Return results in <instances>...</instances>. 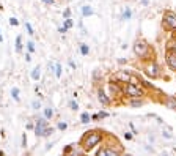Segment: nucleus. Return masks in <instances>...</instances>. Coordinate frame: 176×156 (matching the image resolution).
Returning <instances> with one entry per match:
<instances>
[{
	"label": "nucleus",
	"mask_w": 176,
	"mask_h": 156,
	"mask_svg": "<svg viewBox=\"0 0 176 156\" xmlns=\"http://www.w3.org/2000/svg\"><path fill=\"white\" fill-rule=\"evenodd\" d=\"M101 140H102V134H101L99 131L87 132V136H85V139H83V148H85V150H91V148L96 147Z\"/></svg>",
	"instance_id": "1"
},
{
	"label": "nucleus",
	"mask_w": 176,
	"mask_h": 156,
	"mask_svg": "<svg viewBox=\"0 0 176 156\" xmlns=\"http://www.w3.org/2000/svg\"><path fill=\"white\" fill-rule=\"evenodd\" d=\"M123 92H124V95H127L129 98H138V96H143V95H145L143 88L138 87V85H135V84H132V82H127V85L124 87Z\"/></svg>",
	"instance_id": "2"
},
{
	"label": "nucleus",
	"mask_w": 176,
	"mask_h": 156,
	"mask_svg": "<svg viewBox=\"0 0 176 156\" xmlns=\"http://www.w3.org/2000/svg\"><path fill=\"white\" fill-rule=\"evenodd\" d=\"M162 21H163V25H165L167 29L176 30V13H173V11H165Z\"/></svg>",
	"instance_id": "3"
},
{
	"label": "nucleus",
	"mask_w": 176,
	"mask_h": 156,
	"mask_svg": "<svg viewBox=\"0 0 176 156\" xmlns=\"http://www.w3.org/2000/svg\"><path fill=\"white\" fill-rule=\"evenodd\" d=\"M134 52H135L138 57L145 58V57H148V54H149V46H148L145 41H137V43L134 44Z\"/></svg>",
	"instance_id": "4"
},
{
	"label": "nucleus",
	"mask_w": 176,
	"mask_h": 156,
	"mask_svg": "<svg viewBox=\"0 0 176 156\" xmlns=\"http://www.w3.org/2000/svg\"><path fill=\"white\" fill-rule=\"evenodd\" d=\"M46 128H47V118H46V117H44V118H40L38 123H36V126H35L36 136H41V137H43V132L46 131Z\"/></svg>",
	"instance_id": "5"
},
{
	"label": "nucleus",
	"mask_w": 176,
	"mask_h": 156,
	"mask_svg": "<svg viewBox=\"0 0 176 156\" xmlns=\"http://www.w3.org/2000/svg\"><path fill=\"white\" fill-rule=\"evenodd\" d=\"M146 74H148L149 77H152V79H154V77H159V76H160V73H159V66H157L154 62L149 63V65L146 66Z\"/></svg>",
	"instance_id": "6"
},
{
	"label": "nucleus",
	"mask_w": 176,
	"mask_h": 156,
	"mask_svg": "<svg viewBox=\"0 0 176 156\" xmlns=\"http://www.w3.org/2000/svg\"><path fill=\"white\" fill-rule=\"evenodd\" d=\"M113 79L116 81V82H129L131 81V74L129 73H126V71H120V73H116L115 76H113Z\"/></svg>",
	"instance_id": "7"
},
{
	"label": "nucleus",
	"mask_w": 176,
	"mask_h": 156,
	"mask_svg": "<svg viewBox=\"0 0 176 156\" xmlns=\"http://www.w3.org/2000/svg\"><path fill=\"white\" fill-rule=\"evenodd\" d=\"M167 65L171 71H176V54H173V52L167 54Z\"/></svg>",
	"instance_id": "8"
},
{
	"label": "nucleus",
	"mask_w": 176,
	"mask_h": 156,
	"mask_svg": "<svg viewBox=\"0 0 176 156\" xmlns=\"http://www.w3.org/2000/svg\"><path fill=\"white\" fill-rule=\"evenodd\" d=\"M98 156H120V154L113 151L112 148H102L101 151H98Z\"/></svg>",
	"instance_id": "9"
},
{
	"label": "nucleus",
	"mask_w": 176,
	"mask_h": 156,
	"mask_svg": "<svg viewBox=\"0 0 176 156\" xmlns=\"http://www.w3.org/2000/svg\"><path fill=\"white\" fill-rule=\"evenodd\" d=\"M98 98H99V101L104 104V106H107V104H110V99L105 96V93H104V90H98Z\"/></svg>",
	"instance_id": "10"
},
{
	"label": "nucleus",
	"mask_w": 176,
	"mask_h": 156,
	"mask_svg": "<svg viewBox=\"0 0 176 156\" xmlns=\"http://www.w3.org/2000/svg\"><path fill=\"white\" fill-rule=\"evenodd\" d=\"M165 106H167V107H170V109H176V99H174L173 96H167Z\"/></svg>",
	"instance_id": "11"
},
{
	"label": "nucleus",
	"mask_w": 176,
	"mask_h": 156,
	"mask_svg": "<svg viewBox=\"0 0 176 156\" xmlns=\"http://www.w3.org/2000/svg\"><path fill=\"white\" fill-rule=\"evenodd\" d=\"M40 76H41V70H40V68H33V71H32V79H33V81H38Z\"/></svg>",
	"instance_id": "12"
},
{
	"label": "nucleus",
	"mask_w": 176,
	"mask_h": 156,
	"mask_svg": "<svg viewBox=\"0 0 176 156\" xmlns=\"http://www.w3.org/2000/svg\"><path fill=\"white\" fill-rule=\"evenodd\" d=\"M82 14L83 16H91L93 14V8L91 7H83L82 8Z\"/></svg>",
	"instance_id": "13"
},
{
	"label": "nucleus",
	"mask_w": 176,
	"mask_h": 156,
	"mask_svg": "<svg viewBox=\"0 0 176 156\" xmlns=\"http://www.w3.org/2000/svg\"><path fill=\"white\" fill-rule=\"evenodd\" d=\"M80 120H82V123H88V121L91 120V117H90L87 112H83V114L80 115Z\"/></svg>",
	"instance_id": "14"
},
{
	"label": "nucleus",
	"mask_w": 176,
	"mask_h": 156,
	"mask_svg": "<svg viewBox=\"0 0 176 156\" xmlns=\"http://www.w3.org/2000/svg\"><path fill=\"white\" fill-rule=\"evenodd\" d=\"M16 51L18 52L22 51V40H21V36H18V40H16Z\"/></svg>",
	"instance_id": "15"
},
{
	"label": "nucleus",
	"mask_w": 176,
	"mask_h": 156,
	"mask_svg": "<svg viewBox=\"0 0 176 156\" xmlns=\"http://www.w3.org/2000/svg\"><path fill=\"white\" fill-rule=\"evenodd\" d=\"M80 52H82V55H87L90 52V47L87 44H80Z\"/></svg>",
	"instance_id": "16"
},
{
	"label": "nucleus",
	"mask_w": 176,
	"mask_h": 156,
	"mask_svg": "<svg viewBox=\"0 0 176 156\" xmlns=\"http://www.w3.org/2000/svg\"><path fill=\"white\" fill-rule=\"evenodd\" d=\"M52 115H54V110H52L51 107H47V109H44V117H46V118H51Z\"/></svg>",
	"instance_id": "17"
},
{
	"label": "nucleus",
	"mask_w": 176,
	"mask_h": 156,
	"mask_svg": "<svg viewBox=\"0 0 176 156\" xmlns=\"http://www.w3.org/2000/svg\"><path fill=\"white\" fill-rule=\"evenodd\" d=\"M55 76H57V77H60V76H61V65H60V63H57V65H55Z\"/></svg>",
	"instance_id": "18"
},
{
	"label": "nucleus",
	"mask_w": 176,
	"mask_h": 156,
	"mask_svg": "<svg viewBox=\"0 0 176 156\" xmlns=\"http://www.w3.org/2000/svg\"><path fill=\"white\" fill-rule=\"evenodd\" d=\"M11 95H13V98H14L16 101H19V88H13V90H11Z\"/></svg>",
	"instance_id": "19"
},
{
	"label": "nucleus",
	"mask_w": 176,
	"mask_h": 156,
	"mask_svg": "<svg viewBox=\"0 0 176 156\" xmlns=\"http://www.w3.org/2000/svg\"><path fill=\"white\" fill-rule=\"evenodd\" d=\"M131 16H132L131 10H126V11H124V14H123V19H131Z\"/></svg>",
	"instance_id": "20"
},
{
	"label": "nucleus",
	"mask_w": 176,
	"mask_h": 156,
	"mask_svg": "<svg viewBox=\"0 0 176 156\" xmlns=\"http://www.w3.org/2000/svg\"><path fill=\"white\" fill-rule=\"evenodd\" d=\"M27 49H29L30 52L35 51V44H33V41H29V43H27Z\"/></svg>",
	"instance_id": "21"
},
{
	"label": "nucleus",
	"mask_w": 176,
	"mask_h": 156,
	"mask_svg": "<svg viewBox=\"0 0 176 156\" xmlns=\"http://www.w3.org/2000/svg\"><path fill=\"white\" fill-rule=\"evenodd\" d=\"M69 106H71V109H72V110H77V109H79V104H77L76 101H71V103H69Z\"/></svg>",
	"instance_id": "22"
},
{
	"label": "nucleus",
	"mask_w": 176,
	"mask_h": 156,
	"mask_svg": "<svg viewBox=\"0 0 176 156\" xmlns=\"http://www.w3.org/2000/svg\"><path fill=\"white\" fill-rule=\"evenodd\" d=\"M52 134V128H46V131L43 132V137H47V136H51Z\"/></svg>",
	"instance_id": "23"
},
{
	"label": "nucleus",
	"mask_w": 176,
	"mask_h": 156,
	"mask_svg": "<svg viewBox=\"0 0 176 156\" xmlns=\"http://www.w3.org/2000/svg\"><path fill=\"white\" fill-rule=\"evenodd\" d=\"M170 52H173V54H176V41H173V43L170 44Z\"/></svg>",
	"instance_id": "24"
},
{
	"label": "nucleus",
	"mask_w": 176,
	"mask_h": 156,
	"mask_svg": "<svg viewBox=\"0 0 176 156\" xmlns=\"http://www.w3.org/2000/svg\"><path fill=\"white\" fill-rule=\"evenodd\" d=\"M65 27H66V29H71V27H72V21H71V19H66V21H65Z\"/></svg>",
	"instance_id": "25"
},
{
	"label": "nucleus",
	"mask_w": 176,
	"mask_h": 156,
	"mask_svg": "<svg viewBox=\"0 0 176 156\" xmlns=\"http://www.w3.org/2000/svg\"><path fill=\"white\" fill-rule=\"evenodd\" d=\"M25 27H27V30H29V33H30V35H33V29H32V25H30L29 22H25Z\"/></svg>",
	"instance_id": "26"
},
{
	"label": "nucleus",
	"mask_w": 176,
	"mask_h": 156,
	"mask_svg": "<svg viewBox=\"0 0 176 156\" xmlns=\"http://www.w3.org/2000/svg\"><path fill=\"white\" fill-rule=\"evenodd\" d=\"M132 106H134V107H137V106H143V101H140V99H138V101H132Z\"/></svg>",
	"instance_id": "27"
},
{
	"label": "nucleus",
	"mask_w": 176,
	"mask_h": 156,
	"mask_svg": "<svg viewBox=\"0 0 176 156\" xmlns=\"http://www.w3.org/2000/svg\"><path fill=\"white\" fill-rule=\"evenodd\" d=\"M32 106H33V109H40V107H41L40 101H33V103H32Z\"/></svg>",
	"instance_id": "28"
},
{
	"label": "nucleus",
	"mask_w": 176,
	"mask_h": 156,
	"mask_svg": "<svg viewBox=\"0 0 176 156\" xmlns=\"http://www.w3.org/2000/svg\"><path fill=\"white\" fill-rule=\"evenodd\" d=\"M10 24H11V25H18L19 22H18V19H16V18H11V19H10Z\"/></svg>",
	"instance_id": "29"
},
{
	"label": "nucleus",
	"mask_w": 176,
	"mask_h": 156,
	"mask_svg": "<svg viewBox=\"0 0 176 156\" xmlns=\"http://www.w3.org/2000/svg\"><path fill=\"white\" fill-rule=\"evenodd\" d=\"M105 117H109L107 112H101V114H98V118H105Z\"/></svg>",
	"instance_id": "30"
},
{
	"label": "nucleus",
	"mask_w": 176,
	"mask_h": 156,
	"mask_svg": "<svg viewBox=\"0 0 176 156\" xmlns=\"http://www.w3.org/2000/svg\"><path fill=\"white\" fill-rule=\"evenodd\" d=\"M58 128H60V129H66L68 125H66V123H58Z\"/></svg>",
	"instance_id": "31"
},
{
	"label": "nucleus",
	"mask_w": 176,
	"mask_h": 156,
	"mask_svg": "<svg viewBox=\"0 0 176 156\" xmlns=\"http://www.w3.org/2000/svg\"><path fill=\"white\" fill-rule=\"evenodd\" d=\"M124 139L131 140V139H132V134H131V132H126V134H124Z\"/></svg>",
	"instance_id": "32"
},
{
	"label": "nucleus",
	"mask_w": 176,
	"mask_h": 156,
	"mask_svg": "<svg viewBox=\"0 0 176 156\" xmlns=\"http://www.w3.org/2000/svg\"><path fill=\"white\" fill-rule=\"evenodd\" d=\"M43 2H44V3H47V5H54V3H55L54 0H43Z\"/></svg>",
	"instance_id": "33"
},
{
	"label": "nucleus",
	"mask_w": 176,
	"mask_h": 156,
	"mask_svg": "<svg viewBox=\"0 0 176 156\" xmlns=\"http://www.w3.org/2000/svg\"><path fill=\"white\" fill-rule=\"evenodd\" d=\"M22 145H24V147L27 145V137H25V134L22 136Z\"/></svg>",
	"instance_id": "34"
},
{
	"label": "nucleus",
	"mask_w": 176,
	"mask_h": 156,
	"mask_svg": "<svg viewBox=\"0 0 176 156\" xmlns=\"http://www.w3.org/2000/svg\"><path fill=\"white\" fill-rule=\"evenodd\" d=\"M69 14H71V11L69 10H65V18H69Z\"/></svg>",
	"instance_id": "35"
},
{
	"label": "nucleus",
	"mask_w": 176,
	"mask_h": 156,
	"mask_svg": "<svg viewBox=\"0 0 176 156\" xmlns=\"http://www.w3.org/2000/svg\"><path fill=\"white\" fill-rule=\"evenodd\" d=\"M66 30H68L66 27H61V29H60V33H66Z\"/></svg>",
	"instance_id": "36"
},
{
	"label": "nucleus",
	"mask_w": 176,
	"mask_h": 156,
	"mask_svg": "<svg viewBox=\"0 0 176 156\" xmlns=\"http://www.w3.org/2000/svg\"><path fill=\"white\" fill-rule=\"evenodd\" d=\"M69 66H71V68H76V63H74L72 60H69Z\"/></svg>",
	"instance_id": "37"
},
{
	"label": "nucleus",
	"mask_w": 176,
	"mask_h": 156,
	"mask_svg": "<svg viewBox=\"0 0 176 156\" xmlns=\"http://www.w3.org/2000/svg\"><path fill=\"white\" fill-rule=\"evenodd\" d=\"M141 3L143 5H148V0H141Z\"/></svg>",
	"instance_id": "38"
},
{
	"label": "nucleus",
	"mask_w": 176,
	"mask_h": 156,
	"mask_svg": "<svg viewBox=\"0 0 176 156\" xmlns=\"http://www.w3.org/2000/svg\"><path fill=\"white\" fill-rule=\"evenodd\" d=\"M2 41H3V36H2V35H0V43H2Z\"/></svg>",
	"instance_id": "39"
},
{
	"label": "nucleus",
	"mask_w": 176,
	"mask_h": 156,
	"mask_svg": "<svg viewBox=\"0 0 176 156\" xmlns=\"http://www.w3.org/2000/svg\"><path fill=\"white\" fill-rule=\"evenodd\" d=\"M0 156H3V151H0Z\"/></svg>",
	"instance_id": "40"
},
{
	"label": "nucleus",
	"mask_w": 176,
	"mask_h": 156,
	"mask_svg": "<svg viewBox=\"0 0 176 156\" xmlns=\"http://www.w3.org/2000/svg\"><path fill=\"white\" fill-rule=\"evenodd\" d=\"M124 156H132V154H124Z\"/></svg>",
	"instance_id": "41"
},
{
	"label": "nucleus",
	"mask_w": 176,
	"mask_h": 156,
	"mask_svg": "<svg viewBox=\"0 0 176 156\" xmlns=\"http://www.w3.org/2000/svg\"><path fill=\"white\" fill-rule=\"evenodd\" d=\"M163 156H167V154H163Z\"/></svg>",
	"instance_id": "42"
}]
</instances>
